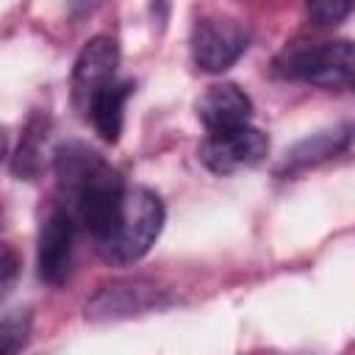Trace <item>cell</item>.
I'll use <instances>...</instances> for the list:
<instances>
[{"label":"cell","mask_w":355,"mask_h":355,"mask_svg":"<svg viewBox=\"0 0 355 355\" xmlns=\"http://www.w3.org/2000/svg\"><path fill=\"white\" fill-rule=\"evenodd\" d=\"M53 166L58 189L72 205L69 214L78 216L94 241H100L119 216L125 194L119 172L83 141L58 144Z\"/></svg>","instance_id":"cell-1"},{"label":"cell","mask_w":355,"mask_h":355,"mask_svg":"<svg viewBox=\"0 0 355 355\" xmlns=\"http://www.w3.org/2000/svg\"><path fill=\"white\" fill-rule=\"evenodd\" d=\"M164 227V202L155 191L136 186L125 189L114 227L94 241L97 255L111 266H128L147 255Z\"/></svg>","instance_id":"cell-2"},{"label":"cell","mask_w":355,"mask_h":355,"mask_svg":"<svg viewBox=\"0 0 355 355\" xmlns=\"http://www.w3.org/2000/svg\"><path fill=\"white\" fill-rule=\"evenodd\" d=\"M275 75L286 80H305L322 89H347L352 83V44L336 42H300L288 44L275 58Z\"/></svg>","instance_id":"cell-3"},{"label":"cell","mask_w":355,"mask_h":355,"mask_svg":"<svg viewBox=\"0 0 355 355\" xmlns=\"http://www.w3.org/2000/svg\"><path fill=\"white\" fill-rule=\"evenodd\" d=\"M191 61L202 72H225L230 69L250 47V31L227 17H202L191 28Z\"/></svg>","instance_id":"cell-4"},{"label":"cell","mask_w":355,"mask_h":355,"mask_svg":"<svg viewBox=\"0 0 355 355\" xmlns=\"http://www.w3.org/2000/svg\"><path fill=\"white\" fill-rule=\"evenodd\" d=\"M266 153H269V139L263 130L252 125L216 130L200 144V161L216 175H230L255 166L266 158Z\"/></svg>","instance_id":"cell-5"},{"label":"cell","mask_w":355,"mask_h":355,"mask_svg":"<svg viewBox=\"0 0 355 355\" xmlns=\"http://www.w3.org/2000/svg\"><path fill=\"white\" fill-rule=\"evenodd\" d=\"M72 239H75V219L67 208L53 205L39 227V247H36V266L39 277L47 286H61L72 269Z\"/></svg>","instance_id":"cell-6"},{"label":"cell","mask_w":355,"mask_h":355,"mask_svg":"<svg viewBox=\"0 0 355 355\" xmlns=\"http://www.w3.org/2000/svg\"><path fill=\"white\" fill-rule=\"evenodd\" d=\"M116 64H119V44L111 36H103V33L92 36L80 47L72 67V103L80 114L86 111L89 100L114 80Z\"/></svg>","instance_id":"cell-7"},{"label":"cell","mask_w":355,"mask_h":355,"mask_svg":"<svg viewBox=\"0 0 355 355\" xmlns=\"http://www.w3.org/2000/svg\"><path fill=\"white\" fill-rule=\"evenodd\" d=\"M166 302L164 291L155 288L153 283L144 280H133V283H114L100 288L89 305H86V316L94 322H108V319H125L133 313H144L153 308H161Z\"/></svg>","instance_id":"cell-8"},{"label":"cell","mask_w":355,"mask_h":355,"mask_svg":"<svg viewBox=\"0 0 355 355\" xmlns=\"http://www.w3.org/2000/svg\"><path fill=\"white\" fill-rule=\"evenodd\" d=\"M197 116L208 128V133L230 130L239 125H250L252 100L236 83H214L197 100Z\"/></svg>","instance_id":"cell-9"},{"label":"cell","mask_w":355,"mask_h":355,"mask_svg":"<svg viewBox=\"0 0 355 355\" xmlns=\"http://www.w3.org/2000/svg\"><path fill=\"white\" fill-rule=\"evenodd\" d=\"M130 94H133L130 80H111L89 100L83 116L92 122V128L103 141H111V144L119 141V133L125 125V103Z\"/></svg>","instance_id":"cell-10"},{"label":"cell","mask_w":355,"mask_h":355,"mask_svg":"<svg viewBox=\"0 0 355 355\" xmlns=\"http://www.w3.org/2000/svg\"><path fill=\"white\" fill-rule=\"evenodd\" d=\"M349 130H352L349 125H341V128L319 130V133H313V136L297 141V144L286 153V158H283V164H280L277 172H280V175H297V172H302V169H308V166H316V164H322V161L338 155V153L347 150V144H349Z\"/></svg>","instance_id":"cell-11"},{"label":"cell","mask_w":355,"mask_h":355,"mask_svg":"<svg viewBox=\"0 0 355 355\" xmlns=\"http://www.w3.org/2000/svg\"><path fill=\"white\" fill-rule=\"evenodd\" d=\"M42 139H44V122H31L22 141H19V150H17V158H14V172L19 178H33L39 172V153H42Z\"/></svg>","instance_id":"cell-12"},{"label":"cell","mask_w":355,"mask_h":355,"mask_svg":"<svg viewBox=\"0 0 355 355\" xmlns=\"http://www.w3.org/2000/svg\"><path fill=\"white\" fill-rule=\"evenodd\" d=\"M31 333V313L28 311H17L0 319V355L17 352L25 347Z\"/></svg>","instance_id":"cell-13"},{"label":"cell","mask_w":355,"mask_h":355,"mask_svg":"<svg viewBox=\"0 0 355 355\" xmlns=\"http://www.w3.org/2000/svg\"><path fill=\"white\" fill-rule=\"evenodd\" d=\"M308 17L316 25H338L349 17L352 0H305Z\"/></svg>","instance_id":"cell-14"},{"label":"cell","mask_w":355,"mask_h":355,"mask_svg":"<svg viewBox=\"0 0 355 355\" xmlns=\"http://www.w3.org/2000/svg\"><path fill=\"white\" fill-rule=\"evenodd\" d=\"M17 277H19V255H17V250L11 244L0 241V305L14 291Z\"/></svg>","instance_id":"cell-15"},{"label":"cell","mask_w":355,"mask_h":355,"mask_svg":"<svg viewBox=\"0 0 355 355\" xmlns=\"http://www.w3.org/2000/svg\"><path fill=\"white\" fill-rule=\"evenodd\" d=\"M6 155V133H3V128H0V158Z\"/></svg>","instance_id":"cell-16"}]
</instances>
